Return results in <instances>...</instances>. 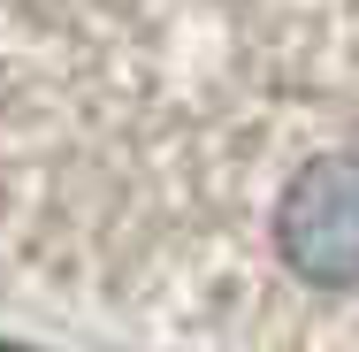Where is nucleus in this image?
<instances>
[{
  "instance_id": "nucleus-1",
  "label": "nucleus",
  "mask_w": 359,
  "mask_h": 352,
  "mask_svg": "<svg viewBox=\"0 0 359 352\" xmlns=\"http://www.w3.org/2000/svg\"><path fill=\"white\" fill-rule=\"evenodd\" d=\"M268 268L313 299L359 291V153H321L268 214Z\"/></svg>"
}]
</instances>
